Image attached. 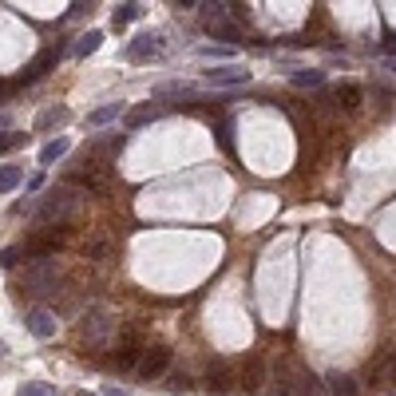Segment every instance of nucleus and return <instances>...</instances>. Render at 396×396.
Returning <instances> with one entry per match:
<instances>
[{
    "mask_svg": "<svg viewBox=\"0 0 396 396\" xmlns=\"http://www.w3.org/2000/svg\"><path fill=\"white\" fill-rule=\"evenodd\" d=\"M24 143H28V135H24V131H4V135H0V155H8V151H20Z\"/></svg>",
    "mask_w": 396,
    "mask_h": 396,
    "instance_id": "nucleus-22",
    "label": "nucleus"
},
{
    "mask_svg": "<svg viewBox=\"0 0 396 396\" xmlns=\"http://www.w3.org/2000/svg\"><path fill=\"white\" fill-rule=\"evenodd\" d=\"M206 28H210V36H214V40H230V44H238V40H242V28H238V24H234V20H214V24H206Z\"/></svg>",
    "mask_w": 396,
    "mask_h": 396,
    "instance_id": "nucleus-16",
    "label": "nucleus"
},
{
    "mask_svg": "<svg viewBox=\"0 0 396 396\" xmlns=\"http://www.w3.org/2000/svg\"><path fill=\"white\" fill-rule=\"evenodd\" d=\"M123 111H127V107H123V103H103V107H95V111H91V115H88V127H103V123H111V119H119V115H123Z\"/></svg>",
    "mask_w": 396,
    "mask_h": 396,
    "instance_id": "nucleus-17",
    "label": "nucleus"
},
{
    "mask_svg": "<svg viewBox=\"0 0 396 396\" xmlns=\"http://www.w3.org/2000/svg\"><path fill=\"white\" fill-rule=\"evenodd\" d=\"M206 385H210V392H222V388H230V365H226V361H210Z\"/></svg>",
    "mask_w": 396,
    "mask_h": 396,
    "instance_id": "nucleus-13",
    "label": "nucleus"
},
{
    "mask_svg": "<svg viewBox=\"0 0 396 396\" xmlns=\"http://www.w3.org/2000/svg\"><path fill=\"white\" fill-rule=\"evenodd\" d=\"M68 182H79V187L103 194L111 187V163H103V158H79L76 167L68 170Z\"/></svg>",
    "mask_w": 396,
    "mask_h": 396,
    "instance_id": "nucleus-3",
    "label": "nucleus"
},
{
    "mask_svg": "<svg viewBox=\"0 0 396 396\" xmlns=\"http://www.w3.org/2000/svg\"><path fill=\"white\" fill-rule=\"evenodd\" d=\"M333 99H337V107L353 111L356 103H361V88H353V83H341V88H333Z\"/></svg>",
    "mask_w": 396,
    "mask_h": 396,
    "instance_id": "nucleus-19",
    "label": "nucleus"
},
{
    "mask_svg": "<svg viewBox=\"0 0 396 396\" xmlns=\"http://www.w3.org/2000/svg\"><path fill=\"white\" fill-rule=\"evenodd\" d=\"M99 44H103V32H88V36H79V44L71 52H76V56H91Z\"/></svg>",
    "mask_w": 396,
    "mask_h": 396,
    "instance_id": "nucleus-24",
    "label": "nucleus"
},
{
    "mask_svg": "<svg viewBox=\"0 0 396 396\" xmlns=\"http://www.w3.org/2000/svg\"><path fill=\"white\" fill-rule=\"evenodd\" d=\"M242 385H246V392H262V388H266V361H262V356H246Z\"/></svg>",
    "mask_w": 396,
    "mask_h": 396,
    "instance_id": "nucleus-10",
    "label": "nucleus"
},
{
    "mask_svg": "<svg viewBox=\"0 0 396 396\" xmlns=\"http://www.w3.org/2000/svg\"><path fill=\"white\" fill-rule=\"evenodd\" d=\"M139 16H143V4H135V0H131V4H119V8H115L111 24H115V28H123V24H131V20H139Z\"/></svg>",
    "mask_w": 396,
    "mask_h": 396,
    "instance_id": "nucleus-20",
    "label": "nucleus"
},
{
    "mask_svg": "<svg viewBox=\"0 0 396 396\" xmlns=\"http://www.w3.org/2000/svg\"><path fill=\"white\" fill-rule=\"evenodd\" d=\"M83 254H88L91 262H111V257H115V246H111L107 238H91L88 246H83Z\"/></svg>",
    "mask_w": 396,
    "mask_h": 396,
    "instance_id": "nucleus-18",
    "label": "nucleus"
},
{
    "mask_svg": "<svg viewBox=\"0 0 396 396\" xmlns=\"http://www.w3.org/2000/svg\"><path fill=\"white\" fill-rule=\"evenodd\" d=\"M20 257H24V246H8V250H0V266L12 269V266L20 262Z\"/></svg>",
    "mask_w": 396,
    "mask_h": 396,
    "instance_id": "nucleus-28",
    "label": "nucleus"
},
{
    "mask_svg": "<svg viewBox=\"0 0 396 396\" xmlns=\"http://www.w3.org/2000/svg\"><path fill=\"white\" fill-rule=\"evenodd\" d=\"M56 59H59V52H56V48H44V52H40V56L28 64V68H24L20 83H36L40 76H48V68H56Z\"/></svg>",
    "mask_w": 396,
    "mask_h": 396,
    "instance_id": "nucleus-11",
    "label": "nucleus"
},
{
    "mask_svg": "<svg viewBox=\"0 0 396 396\" xmlns=\"http://www.w3.org/2000/svg\"><path fill=\"white\" fill-rule=\"evenodd\" d=\"M206 83L210 88H238V83H250V71L242 64H226V68L206 71Z\"/></svg>",
    "mask_w": 396,
    "mask_h": 396,
    "instance_id": "nucleus-9",
    "label": "nucleus"
},
{
    "mask_svg": "<svg viewBox=\"0 0 396 396\" xmlns=\"http://www.w3.org/2000/svg\"><path fill=\"white\" fill-rule=\"evenodd\" d=\"M79 206H83V190L64 182V187H52L48 194L40 198L36 218H40V226H64L68 218L79 214Z\"/></svg>",
    "mask_w": 396,
    "mask_h": 396,
    "instance_id": "nucleus-1",
    "label": "nucleus"
},
{
    "mask_svg": "<svg viewBox=\"0 0 396 396\" xmlns=\"http://www.w3.org/2000/svg\"><path fill=\"white\" fill-rule=\"evenodd\" d=\"M68 147H71L68 139H52L48 147L40 151V163H44V167H48V163H56V158H64V155H68Z\"/></svg>",
    "mask_w": 396,
    "mask_h": 396,
    "instance_id": "nucleus-21",
    "label": "nucleus"
},
{
    "mask_svg": "<svg viewBox=\"0 0 396 396\" xmlns=\"http://www.w3.org/2000/svg\"><path fill=\"white\" fill-rule=\"evenodd\" d=\"M158 56H167V40L158 36V32H155V36H151V32H147V36H139L135 44L127 48V59H131V64H143V59H158Z\"/></svg>",
    "mask_w": 396,
    "mask_h": 396,
    "instance_id": "nucleus-8",
    "label": "nucleus"
},
{
    "mask_svg": "<svg viewBox=\"0 0 396 396\" xmlns=\"http://www.w3.org/2000/svg\"><path fill=\"white\" fill-rule=\"evenodd\" d=\"M24 178V170L20 167H4L0 170V194H8V190H16V182Z\"/></svg>",
    "mask_w": 396,
    "mask_h": 396,
    "instance_id": "nucleus-26",
    "label": "nucleus"
},
{
    "mask_svg": "<svg viewBox=\"0 0 396 396\" xmlns=\"http://www.w3.org/2000/svg\"><path fill=\"white\" fill-rule=\"evenodd\" d=\"M28 329H32V337H40V341L56 337V313H52V309H32V313H28Z\"/></svg>",
    "mask_w": 396,
    "mask_h": 396,
    "instance_id": "nucleus-12",
    "label": "nucleus"
},
{
    "mask_svg": "<svg viewBox=\"0 0 396 396\" xmlns=\"http://www.w3.org/2000/svg\"><path fill=\"white\" fill-rule=\"evenodd\" d=\"M388 365H392V376H396V353H392V356H388Z\"/></svg>",
    "mask_w": 396,
    "mask_h": 396,
    "instance_id": "nucleus-33",
    "label": "nucleus"
},
{
    "mask_svg": "<svg viewBox=\"0 0 396 396\" xmlns=\"http://www.w3.org/2000/svg\"><path fill=\"white\" fill-rule=\"evenodd\" d=\"M230 131H234V123H222V147L234 151V139H230Z\"/></svg>",
    "mask_w": 396,
    "mask_h": 396,
    "instance_id": "nucleus-29",
    "label": "nucleus"
},
{
    "mask_svg": "<svg viewBox=\"0 0 396 396\" xmlns=\"http://www.w3.org/2000/svg\"><path fill=\"white\" fill-rule=\"evenodd\" d=\"M68 242V234L64 230H40L36 238H32L28 246H24V257H32V262H44V257H56V250Z\"/></svg>",
    "mask_w": 396,
    "mask_h": 396,
    "instance_id": "nucleus-6",
    "label": "nucleus"
},
{
    "mask_svg": "<svg viewBox=\"0 0 396 396\" xmlns=\"http://www.w3.org/2000/svg\"><path fill=\"white\" fill-rule=\"evenodd\" d=\"M198 56H202V59H218V56H226V52H218V48H202Z\"/></svg>",
    "mask_w": 396,
    "mask_h": 396,
    "instance_id": "nucleus-31",
    "label": "nucleus"
},
{
    "mask_svg": "<svg viewBox=\"0 0 396 396\" xmlns=\"http://www.w3.org/2000/svg\"><path fill=\"white\" fill-rule=\"evenodd\" d=\"M325 385H329V396H356V380L345 373H329Z\"/></svg>",
    "mask_w": 396,
    "mask_h": 396,
    "instance_id": "nucleus-15",
    "label": "nucleus"
},
{
    "mask_svg": "<svg viewBox=\"0 0 396 396\" xmlns=\"http://www.w3.org/2000/svg\"><path fill=\"white\" fill-rule=\"evenodd\" d=\"M385 52H388V56H396V36H392V40H388V44H385Z\"/></svg>",
    "mask_w": 396,
    "mask_h": 396,
    "instance_id": "nucleus-32",
    "label": "nucleus"
},
{
    "mask_svg": "<svg viewBox=\"0 0 396 396\" xmlns=\"http://www.w3.org/2000/svg\"><path fill=\"white\" fill-rule=\"evenodd\" d=\"M71 119V111L59 103V107H48V111H40L36 115V131H52V127H59V123H68Z\"/></svg>",
    "mask_w": 396,
    "mask_h": 396,
    "instance_id": "nucleus-14",
    "label": "nucleus"
},
{
    "mask_svg": "<svg viewBox=\"0 0 396 396\" xmlns=\"http://www.w3.org/2000/svg\"><path fill=\"white\" fill-rule=\"evenodd\" d=\"M143 356V341H139V325H127L123 337H119V349H115V368L119 373H131Z\"/></svg>",
    "mask_w": 396,
    "mask_h": 396,
    "instance_id": "nucleus-5",
    "label": "nucleus"
},
{
    "mask_svg": "<svg viewBox=\"0 0 396 396\" xmlns=\"http://www.w3.org/2000/svg\"><path fill=\"white\" fill-rule=\"evenodd\" d=\"M111 333H115V317H111V309L95 305V309H88V313L79 317V345L83 349L107 345Z\"/></svg>",
    "mask_w": 396,
    "mask_h": 396,
    "instance_id": "nucleus-2",
    "label": "nucleus"
},
{
    "mask_svg": "<svg viewBox=\"0 0 396 396\" xmlns=\"http://www.w3.org/2000/svg\"><path fill=\"white\" fill-rule=\"evenodd\" d=\"M79 396H91V392H79Z\"/></svg>",
    "mask_w": 396,
    "mask_h": 396,
    "instance_id": "nucleus-36",
    "label": "nucleus"
},
{
    "mask_svg": "<svg viewBox=\"0 0 396 396\" xmlns=\"http://www.w3.org/2000/svg\"><path fill=\"white\" fill-rule=\"evenodd\" d=\"M56 281H59L56 257H44V262H28V266H24V281H20V286L32 289V293H52Z\"/></svg>",
    "mask_w": 396,
    "mask_h": 396,
    "instance_id": "nucleus-4",
    "label": "nucleus"
},
{
    "mask_svg": "<svg viewBox=\"0 0 396 396\" xmlns=\"http://www.w3.org/2000/svg\"><path fill=\"white\" fill-rule=\"evenodd\" d=\"M4 91H8V83H0V95H4Z\"/></svg>",
    "mask_w": 396,
    "mask_h": 396,
    "instance_id": "nucleus-35",
    "label": "nucleus"
},
{
    "mask_svg": "<svg viewBox=\"0 0 396 396\" xmlns=\"http://www.w3.org/2000/svg\"><path fill=\"white\" fill-rule=\"evenodd\" d=\"M151 119H158V107H139V111H131L127 123H131V127H139V123H151Z\"/></svg>",
    "mask_w": 396,
    "mask_h": 396,
    "instance_id": "nucleus-27",
    "label": "nucleus"
},
{
    "mask_svg": "<svg viewBox=\"0 0 396 396\" xmlns=\"http://www.w3.org/2000/svg\"><path fill=\"white\" fill-rule=\"evenodd\" d=\"M182 388H190L187 376H170V392H182Z\"/></svg>",
    "mask_w": 396,
    "mask_h": 396,
    "instance_id": "nucleus-30",
    "label": "nucleus"
},
{
    "mask_svg": "<svg viewBox=\"0 0 396 396\" xmlns=\"http://www.w3.org/2000/svg\"><path fill=\"white\" fill-rule=\"evenodd\" d=\"M16 396H56V388L48 380H28L24 388H16Z\"/></svg>",
    "mask_w": 396,
    "mask_h": 396,
    "instance_id": "nucleus-25",
    "label": "nucleus"
},
{
    "mask_svg": "<svg viewBox=\"0 0 396 396\" xmlns=\"http://www.w3.org/2000/svg\"><path fill=\"white\" fill-rule=\"evenodd\" d=\"M167 368H170V349H167V345H151V349H143L135 373L143 376V380H158V376L167 373Z\"/></svg>",
    "mask_w": 396,
    "mask_h": 396,
    "instance_id": "nucleus-7",
    "label": "nucleus"
},
{
    "mask_svg": "<svg viewBox=\"0 0 396 396\" xmlns=\"http://www.w3.org/2000/svg\"><path fill=\"white\" fill-rule=\"evenodd\" d=\"M317 83H325V71H317V68L293 71V88H317Z\"/></svg>",
    "mask_w": 396,
    "mask_h": 396,
    "instance_id": "nucleus-23",
    "label": "nucleus"
},
{
    "mask_svg": "<svg viewBox=\"0 0 396 396\" xmlns=\"http://www.w3.org/2000/svg\"><path fill=\"white\" fill-rule=\"evenodd\" d=\"M107 396H127V392H119V388H107Z\"/></svg>",
    "mask_w": 396,
    "mask_h": 396,
    "instance_id": "nucleus-34",
    "label": "nucleus"
}]
</instances>
